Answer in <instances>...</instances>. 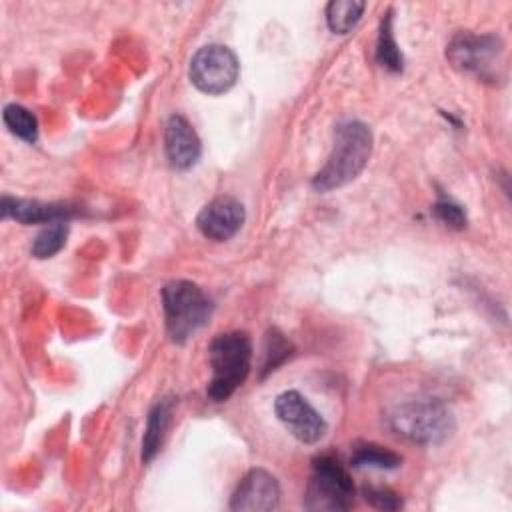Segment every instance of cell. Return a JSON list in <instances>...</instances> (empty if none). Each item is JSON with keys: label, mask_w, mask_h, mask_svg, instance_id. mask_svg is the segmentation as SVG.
<instances>
[{"label": "cell", "mask_w": 512, "mask_h": 512, "mask_svg": "<svg viewBox=\"0 0 512 512\" xmlns=\"http://www.w3.org/2000/svg\"><path fill=\"white\" fill-rule=\"evenodd\" d=\"M354 504V484L346 468L328 454L312 460V476L306 488L304 506L308 510H350Z\"/></svg>", "instance_id": "cell-5"}, {"label": "cell", "mask_w": 512, "mask_h": 512, "mask_svg": "<svg viewBox=\"0 0 512 512\" xmlns=\"http://www.w3.org/2000/svg\"><path fill=\"white\" fill-rule=\"evenodd\" d=\"M402 464V456L374 442L360 444L354 450L352 466L354 468H378V470H394Z\"/></svg>", "instance_id": "cell-16"}, {"label": "cell", "mask_w": 512, "mask_h": 512, "mask_svg": "<svg viewBox=\"0 0 512 512\" xmlns=\"http://www.w3.org/2000/svg\"><path fill=\"white\" fill-rule=\"evenodd\" d=\"M364 500L380 510H398L402 506L400 496L390 488H382V486H366Z\"/></svg>", "instance_id": "cell-20"}, {"label": "cell", "mask_w": 512, "mask_h": 512, "mask_svg": "<svg viewBox=\"0 0 512 512\" xmlns=\"http://www.w3.org/2000/svg\"><path fill=\"white\" fill-rule=\"evenodd\" d=\"M66 238H68V224L52 222L34 238L30 252L36 258H52L54 254H58L64 248Z\"/></svg>", "instance_id": "cell-18"}, {"label": "cell", "mask_w": 512, "mask_h": 512, "mask_svg": "<svg viewBox=\"0 0 512 512\" xmlns=\"http://www.w3.org/2000/svg\"><path fill=\"white\" fill-rule=\"evenodd\" d=\"M212 378L206 394L212 402L228 400L248 378L252 364V342L246 332L218 334L208 350Z\"/></svg>", "instance_id": "cell-2"}, {"label": "cell", "mask_w": 512, "mask_h": 512, "mask_svg": "<svg viewBox=\"0 0 512 512\" xmlns=\"http://www.w3.org/2000/svg\"><path fill=\"white\" fill-rule=\"evenodd\" d=\"M376 62L392 72H402V52L396 44L394 32H392V12L388 10L384 18L380 20L378 40H376Z\"/></svg>", "instance_id": "cell-15"}, {"label": "cell", "mask_w": 512, "mask_h": 512, "mask_svg": "<svg viewBox=\"0 0 512 512\" xmlns=\"http://www.w3.org/2000/svg\"><path fill=\"white\" fill-rule=\"evenodd\" d=\"M372 132L360 120H342L334 128V144L326 164L312 178L316 192H330L352 182L368 164Z\"/></svg>", "instance_id": "cell-1"}, {"label": "cell", "mask_w": 512, "mask_h": 512, "mask_svg": "<svg viewBox=\"0 0 512 512\" xmlns=\"http://www.w3.org/2000/svg\"><path fill=\"white\" fill-rule=\"evenodd\" d=\"M446 56L462 72H470L482 80H496L500 78L504 62V46L494 34L478 36L472 32H460L450 40Z\"/></svg>", "instance_id": "cell-6"}, {"label": "cell", "mask_w": 512, "mask_h": 512, "mask_svg": "<svg viewBox=\"0 0 512 512\" xmlns=\"http://www.w3.org/2000/svg\"><path fill=\"white\" fill-rule=\"evenodd\" d=\"M2 216L12 218L20 224H52L64 222L76 214V210L62 202H40L22 198H2Z\"/></svg>", "instance_id": "cell-12"}, {"label": "cell", "mask_w": 512, "mask_h": 512, "mask_svg": "<svg viewBox=\"0 0 512 512\" xmlns=\"http://www.w3.org/2000/svg\"><path fill=\"white\" fill-rule=\"evenodd\" d=\"M246 212L240 200L234 196H216L196 216V226L202 236L224 242L232 238L244 224Z\"/></svg>", "instance_id": "cell-10"}, {"label": "cell", "mask_w": 512, "mask_h": 512, "mask_svg": "<svg viewBox=\"0 0 512 512\" xmlns=\"http://www.w3.org/2000/svg\"><path fill=\"white\" fill-rule=\"evenodd\" d=\"M278 504H280L278 480L262 468H252L236 486L230 500V510L270 512V510H276Z\"/></svg>", "instance_id": "cell-9"}, {"label": "cell", "mask_w": 512, "mask_h": 512, "mask_svg": "<svg viewBox=\"0 0 512 512\" xmlns=\"http://www.w3.org/2000/svg\"><path fill=\"white\" fill-rule=\"evenodd\" d=\"M290 356V344L282 338V334H278L276 330L272 332V336H268V352H266V364L264 370H276V366L280 362H284Z\"/></svg>", "instance_id": "cell-21"}, {"label": "cell", "mask_w": 512, "mask_h": 512, "mask_svg": "<svg viewBox=\"0 0 512 512\" xmlns=\"http://www.w3.org/2000/svg\"><path fill=\"white\" fill-rule=\"evenodd\" d=\"M364 8L362 0H332L326 6V24L334 34H348L362 18Z\"/></svg>", "instance_id": "cell-14"}, {"label": "cell", "mask_w": 512, "mask_h": 512, "mask_svg": "<svg viewBox=\"0 0 512 512\" xmlns=\"http://www.w3.org/2000/svg\"><path fill=\"white\" fill-rule=\"evenodd\" d=\"M162 308L170 340L184 344L208 324L214 304L198 284L172 280L162 288Z\"/></svg>", "instance_id": "cell-3"}, {"label": "cell", "mask_w": 512, "mask_h": 512, "mask_svg": "<svg viewBox=\"0 0 512 512\" xmlns=\"http://www.w3.org/2000/svg\"><path fill=\"white\" fill-rule=\"evenodd\" d=\"M388 426L410 442L438 444L454 432V416L438 400H410L392 408Z\"/></svg>", "instance_id": "cell-4"}, {"label": "cell", "mask_w": 512, "mask_h": 512, "mask_svg": "<svg viewBox=\"0 0 512 512\" xmlns=\"http://www.w3.org/2000/svg\"><path fill=\"white\" fill-rule=\"evenodd\" d=\"M170 416H172V402L170 400H160L154 404V408L148 414V422H146V432L142 438V460L150 462L166 436V430L170 426Z\"/></svg>", "instance_id": "cell-13"}, {"label": "cell", "mask_w": 512, "mask_h": 512, "mask_svg": "<svg viewBox=\"0 0 512 512\" xmlns=\"http://www.w3.org/2000/svg\"><path fill=\"white\" fill-rule=\"evenodd\" d=\"M164 150L170 164L178 170L192 168L198 162L202 144L196 130L184 116L172 114L168 118L164 130Z\"/></svg>", "instance_id": "cell-11"}, {"label": "cell", "mask_w": 512, "mask_h": 512, "mask_svg": "<svg viewBox=\"0 0 512 512\" xmlns=\"http://www.w3.org/2000/svg\"><path fill=\"white\" fill-rule=\"evenodd\" d=\"M274 412L286 430L302 444H316L326 436V420L322 414L296 390H286L276 396Z\"/></svg>", "instance_id": "cell-8"}, {"label": "cell", "mask_w": 512, "mask_h": 512, "mask_svg": "<svg viewBox=\"0 0 512 512\" xmlns=\"http://www.w3.org/2000/svg\"><path fill=\"white\" fill-rule=\"evenodd\" d=\"M190 82L204 94H224L228 92L238 76L240 62L238 56L222 44H208L196 50L188 66Z\"/></svg>", "instance_id": "cell-7"}, {"label": "cell", "mask_w": 512, "mask_h": 512, "mask_svg": "<svg viewBox=\"0 0 512 512\" xmlns=\"http://www.w3.org/2000/svg\"><path fill=\"white\" fill-rule=\"evenodd\" d=\"M2 120L6 128L20 140L28 144H34L38 140V120L22 104H6L2 112Z\"/></svg>", "instance_id": "cell-17"}, {"label": "cell", "mask_w": 512, "mask_h": 512, "mask_svg": "<svg viewBox=\"0 0 512 512\" xmlns=\"http://www.w3.org/2000/svg\"><path fill=\"white\" fill-rule=\"evenodd\" d=\"M434 214H436V218H438L440 222H444V224L450 226V228L460 230V228L466 226V212L462 210V206L454 204L452 200H446V198L438 200V202L434 204Z\"/></svg>", "instance_id": "cell-19"}]
</instances>
